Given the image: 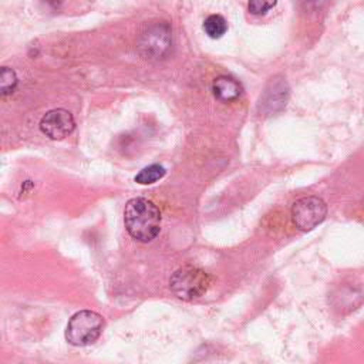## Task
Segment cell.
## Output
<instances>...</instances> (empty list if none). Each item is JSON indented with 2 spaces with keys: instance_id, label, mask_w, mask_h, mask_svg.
Listing matches in <instances>:
<instances>
[{
  "instance_id": "cell-2",
  "label": "cell",
  "mask_w": 364,
  "mask_h": 364,
  "mask_svg": "<svg viewBox=\"0 0 364 364\" xmlns=\"http://www.w3.org/2000/svg\"><path fill=\"white\" fill-rule=\"evenodd\" d=\"M210 282L212 279L205 270L193 266H183L171 276L169 287L178 299L191 301L202 297L208 291Z\"/></svg>"
},
{
  "instance_id": "cell-3",
  "label": "cell",
  "mask_w": 364,
  "mask_h": 364,
  "mask_svg": "<svg viewBox=\"0 0 364 364\" xmlns=\"http://www.w3.org/2000/svg\"><path fill=\"white\" fill-rule=\"evenodd\" d=\"M104 328V318L101 314L91 310L77 311L67 323L65 340L75 346H90L101 336Z\"/></svg>"
},
{
  "instance_id": "cell-11",
  "label": "cell",
  "mask_w": 364,
  "mask_h": 364,
  "mask_svg": "<svg viewBox=\"0 0 364 364\" xmlns=\"http://www.w3.org/2000/svg\"><path fill=\"white\" fill-rule=\"evenodd\" d=\"M17 85V75L16 73L9 68V67H3L0 71V90H1V95H9L14 91Z\"/></svg>"
},
{
  "instance_id": "cell-7",
  "label": "cell",
  "mask_w": 364,
  "mask_h": 364,
  "mask_svg": "<svg viewBox=\"0 0 364 364\" xmlns=\"http://www.w3.org/2000/svg\"><path fill=\"white\" fill-rule=\"evenodd\" d=\"M287 101V88L283 81H272L260 100V108L269 114L280 111Z\"/></svg>"
},
{
  "instance_id": "cell-13",
  "label": "cell",
  "mask_w": 364,
  "mask_h": 364,
  "mask_svg": "<svg viewBox=\"0 0 364 364\" xmlns=\"http://www.w3.org/2000/svg\"><path fill=\"white\" fill-rule=\"evenodd\" d=\"M44 1H46V4H48L53 9H58L60 4L63 3V0H44Z\"/></svg>"
},
{
  "instance_id": "cell-8",
  "label": "cell",
  "mask_w": 364,
  "mask_h": 364,
  "mask_svg": "<svg viewBox=\"0 0 364 364\" xmlns=\"http://www.w3.org/2000/svg\"><path fill=\"white\" fill-rule=\"evenodd\" d=\"M213 95L222 102H230L240 97L243 88L239 81L229 75H219L212 84Z\"/></svg>"
},
{
  "instance_id": "cell-10",
  "label": "cell",
  "mask_w": 364,
  "mask_h": 364,
  "mask_svg": "<svg viewBox=\"0 0 364 364\" xmlns=\"http://www.w3.org/2000/svg\"><path fill=\"white\" fill-rule=\"evenodd\" d=\"M166 171L162 165L159 164H152L149 166L142 168L136 175H135V182L141 185H151L165 176Z\"/></svg>"
},
{
  "instance_id": "cell-1",
  "label": "cell",
  "mask_w": 364,
  "mask_h": 364,
  "mask_svg": "<svg viewBox=\"0 0 364 364\" xmlns=\"http://www.w3.org/2000/svg\"><path fill=\"white\" fill-rule=\"evenodd\" d=\"M124 223L131 237L146 243L159 233L161 212L154 202L145 198H134L125 205Z\"/></svg>"
},
{
  "instance_id": "cell-12",
  "label": "cell",
  "mask_w": 364,
  "mask_h": 364,
  "mask_svg": "<svg viewBox=\"0 0 364 364\" xmlns=\"http://www.w3.org/2000/svg\"><path fill=\"white\" fill-rule=\"evenodd\" d=\"M277 0H249L247 9L253 16H263L276 6Z\"/></svg>"
},
{
  "instance_id": "cell-6",
  "label": "cell",
  "mask_w": 364,
  "mask_h": 364,
  "mask_svg": "<svg viewBox=\"0 0 364 364\" xmlns=\"http://www.w3.org/2000/svg\"><path fill=\"white\" fill-rule=\"evenodd\" d=\"M75 122L71 112L64 108H55L46 112V115L40 121L41 132L54 141L68 136L73 132Z\"/></svg>"
},
{
  "instance_id": "cell-4",
  "label": "cell",
  "mask_w": 364,
  "mask_h": 364,
  "mask_svg": "<svg viewBox=\"0 0 364 364\" xmlns=\"http://www.w3.org/2000/svg\"><path fill=\"white\" fill-rule=\"evenodd\" d=\"M327 215V205L318 196H304L291 206V219L297 229L307 232L320 225Z\"/></svg>"
},
{
  "instance_id": "cell-9",
  "label": "cell",
  "mask_w": 364,
  "mask_h": 364,
  "mask_svg": "<svg viewBox=\"0 0 364 364\" xmlns=\"http://www.w3.org/2000/svg\"><path fill=\"white\" fill-rule=\"evenodd\" d=\"M203 30L210 38H220L228 31V23L220 14H210L203 21Z\"/></svg>"
},
{
  "instance_id": "cell-5",
  "label": "cell",
  "mask_w": 364,
  "mask_h": 364,
  "mask_svg": "<svg viewBox=\"0 0 364 364\" xmlns=\"http://www.w3.org/2000/svg\"><path fill=\"white\" fill-rule=\"evenodd\" d=\"M171 28L165 21L149 26L139 38V48L146 58H162L171 48Z\"/></svg>"
}]
</instances>
